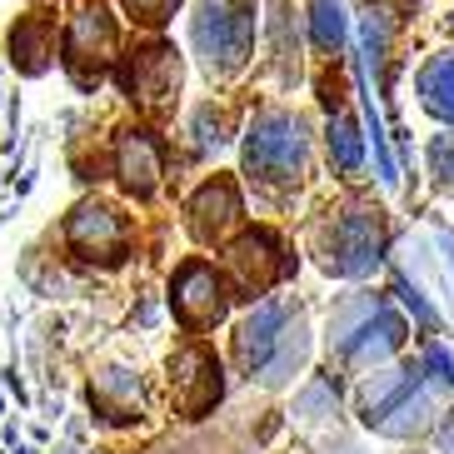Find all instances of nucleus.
I'll use <instances>...</instances> for the list:
<instances>
[{"label":"nucleus","instance_id":"obj_10","mask_svg":"<svg viewBox=\"0 0 454 454\" xmlns=\"http://www.w3.org/2000/svg\"><path fill=\"white\" fill-rule=\"evenodd\" d=\"M400 340H404L400 315L374 294H349L330 315V349L349 364H380Z\"/></svg>","mask_w":454,"mask_h":454},{"label":"nucleus","instance_id":"obj_18","mask_svg":"<svg viewBox=\"0 0 454 454\" xmlns=\"http://www.w3.org/2000/svg\"><path fill=\"white\" fill-rule=\"evenodd\" d=\"M325 145H330V160L340 170H360L364 160V140H360V125L349 121V115H334L330 121V135H325Z\"/></svg>","mask_w":454,"mask_h":454},{"label":"nucleus","instance_id":"obj_5","mask_svg":"<svg viewBox=\"0 0 454 454\" xmlns=\"http://www.w3.org/2000/svg\"><path fill=\"white\" fill-rule=\"evenodd\" d=\"M254 11L260 0H200L190 15V45L210 81H230L254 55Z\"/></svg>","mask_w":454,"mask_h":454},{"label":"nucleus","instance_id":"obj_2","mask_svg":"<svg viewBox=\"0 0 454 454\" xmlns=\"http://www.w3.org/2000/svg\"><path fill=\"white\" fill-rule=\"evenodd\" d=\"M60 250L70 265L110 275L135 254V215L110 195H81L60 220Z\"/></svg>","mask_w":454,"mask_h":454},{"label":"nucleus","instance_id":"obj_17","mask_svg":"<svg viewBox=\"0 0 454 454\" xmlns=\"http://www.w3.org/2000/svg\"><path fill=\"white\" fill-rule=\"evenodd\" d=\"M185 135H190V145L200 150V155H210V150H220L230 140V115L225 110H215V100H205V106L190 110Z\"/></svg>","mask_w":454,"mask_h":454},{"label":"nucleus","instance_id":"obj_9","mask_svg":"<svg viewBox=\"0 0 454 454\" xmlns=\"http://www.w3.org/2000/svg\"><path fill=\"white\" fill-rule=\"evenodd\" d=\"M165 395H170V414L180 419H210L225 400V360L210 340H185L170 349L165 360Z\"/></svg>","mask_w":454,"mask_h":454},{"label":"nucleus","instance_id":"obj_19","mask_svg":"<svg viewBox=\"0 0 454 454\" xmlns=\"http://www.w3.org/2000/svg\"><path fill=\"white\" fill-rule=\"evenodd\" d=\"M180 5H185V0H121V15L140 30V35H160V30L175 20Z\"/></svg>","mask_w":454,"mask_h":454},{"label":"nucleus","instance_id":"obj_14","mask_svg":"<svg viewBox=\"0 0 454 454\" xmlns=\"http://www.w3.org/2000/svg\"><path fill=\"white\" fill-rule=\"evenodd\" d=\"M85 395H90V410L100 425L110 429H135L140 419L150 414V395H145V380L140 370L121 360H100L85 380Z\"/></svg>","mask_w":454,"mask_h":454},{"label":"nucleus","instance_id":"obj_1","mask_svg":"<svg viewBox=\"0 0 454 454\" xmlns=\"http://www.w3.org/2000/svg\"><path fill=\"white\" fill-rule=\"evenodd\" d=\"M305 355H309L305 315L294 305H285V300H260V305L235 325L230 360H235V370H240L245 380H260V385L280 389L305 370Z\"/></svg>","mask_w":454,"mask_h":454},{"label":"nucleus","instance_id":"obj_4","mask_svg":"<svg viewBox=\"0 0 454 454\" xmlns=\"http://www.w3.org/2000/svg\"><path fill=\"white\" fill-rule=\"evenodd\" d=\"M309 170V130L285 106L260 110L245 130V175L260 190H294Z\"/></svg>","mask_w":454,"mask_h":454},{"label":"nucleus","instance_id":"obj_7","mask_svg":"<svg viewBox=\"0 0 454 454\" xmlns=\"http://www.w3.org/2000/svg\"><path fill=\"white\" fill-rule=\"evenodd\" d=\"M165 305H170V320L180 325L190 340H205V334H215L230 320L235 290H230L220 260L185 254V260L170 270V280H165Z\"/></svg>","mask_w":454,"mask_h":454},{"label":"nucleus","instance_id":"obj_21","mask_svg":"<svg viewBox=\"0 0 454 454\" xmlns=\"http://www.w3.org/2000/svg\"><path fill=\"white\" fill-rule=\"evenodd\" d=\"M30 5H35V11H51V5H55V0H30Z\"/></svg>","mask_w":454,"mask_h":454},{"label":"nucleus","instance_id":"obj_3","mask_svg":"<svg viewBox=\"0 0 454 454\" xmlns=\"http://www.w3.org/2000/svg\"><path fill=\"white\" fill-rule=\"evenodd\" d=\"M121 15L106 0H75L60 15V70L81 95H95L121 60Z\"/></svg>","mask_w":454,"mask_h":454},{"label":"nucleus","instance_id":"obj_16","mask_svg":"<svg viewBox=\"0 0 454 454\" xmlns=\"http://www.w3.org/2000/svg\"><path fill=\"white\" fill-rule=\"evenodd\" d=\"M419 100H425L429 115L454 125V51L434 55L425 70H419Z\"/></svg>","mask_w":454,"mask_h":454},{"label":"nucleus","instance_id":"obj_12","mask_svg":"<svg viewBox=\"0 0 454 454\" xmlns=\"http://www.w3.org/2000/svg\"><path fill=\"white\" fill-rule=\"evenodd\" d=\"M290 245L270 225H245L235 240L220 250V270H225L235 300H265L275 285L290 275Z\"/></svg>","mask_w":454,"mask_h":454},{"label":"nucleus","instance_id":"obj_13","mask_svg":"<svg viewBox=\"0 0 454 454\" xmlns=\"http://www.w3.org/2000/svg\"><path fill=\"white\" fill-rule=\"evenodd\" d=\"M180 225L195 245H230L245 230V195L235 175H205L200 185L185 195V210H180Z\"/></svg>","mask_w":454,"mask_h":454},{"label":"nucleus","instance_id":"obj_15","mask_svg":"<svg viewBox=\"0 0 454 454\" xmlns=\"http://www.w3.org/2000/svg\"><path fill=\"white\" fill-rule=\"evenodd\" d=\"M5 60L15 66V75L26 81H41L60 66V15L55 11H35L15 15L11 30H5Z\"/></svg>","mask_w":454,"mask_h":454},{"label":"nucleus","instance_id":"obj_20","mask_svg":"<svg viewBox=\"0 0 454 454\" xmlns=\"http://www.w3.org/2000/svg\"><path fill=\"white\" fill-rule=\"evenodd\" d=\"M309 26H315V45H320L325 55H334V51H340L345 20H340V5H334V0H320V5H315V20H309Z\"/></svg>","mask_w":454,"mask_h":454},{"label":"nucleus","instance_id":"obj_8","mask_svg":"<svg viewBox=\"0 0 454 454\" xmlns=\"http://www.w3.org/2000/svg\"><path fill=\"white\" fill-rule=\"evenodd\" d=\"M110 175L125 200L150 205L170 180V140L150 121H125L110 135Z\"/></svg>","mask_w":454,"mask_h":454},{"label":"nucleus","instance_id":"obj_11","mask_svg":"<svg viewBox=\"0 0 454 454\" xmlns=\"http://www.w3.org/2000/svg\"><path fill=\"white\" fill-rule=\"evenodd\" d=\"M309 250L320 254L330 275H370L380 265V215L370 210H330L309 225Z\"/></svg>","mask_w":454,"mask_h":454},{"label":"nucleus","instance_id":"obj_6","mask_svg":"<svg viewBox=\"0 0 454 454\" xmlns=\"http://www.w3.org/2000/svg\"><path fill=\"white\" fill-rule=\"evenodd\" d=\"M110 81L121 85V95L145 121H155V115L180 106L185 60H180V51L165 35H135L130 45H121V60L110 70Z\"/></svg>","mask_w":454,"mask_h":454}]
</instances>
